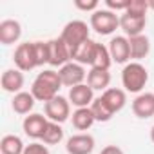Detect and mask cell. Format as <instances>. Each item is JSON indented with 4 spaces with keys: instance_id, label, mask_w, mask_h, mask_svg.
<instances>
[{
    "instance_id": "8fae6325",
    "label": "cell",
    "mask_w": 154,
    "mask_h": 154,
    "mask_svg": "<svg viewBox=\"0 0 154 154\" xmlns=\"http://www.w3.org/2000/svg\"><path fill=\"white\" fill-rule=\"evenodd\" d=\"M107 47H109V53H111L112 62H116V63H125V65L131 62V45H129V38H127L125 35H122V36H112Z\"/></svg>"
},
{
    "instance_id": "5bb4252c",
    "label": "cell",
    "mask_w": 154,
    "mask_h": 154,
    "mask_svg": "<svg viewBox=\"0 0 154 154\" xmlns=\"http://www.w3.org/2000/svg\"><path fill=\"white\" fill-rule=\"evenodd\" d=\"M132 112L140 120H147L154 116V93H141L132 100Z\"/></svg>"
},
{
    "instance_id": "277c9868",
    "label": "cell",
    "mask_w": 154,
    "mask_h": 154,
    "mask_svg": "<svg viewBox=\"0 0 154 154\" xmlns=\"http://www.w3.org/2000/svg\"><path fill=\"white\" fill-rule=\"evenodd\" d=\"M89 26L93 31H96L98 35L102 36H107V35H112L118 27H120V17L109 9H96L91 18H89Z\"/></svg>"
},
{
    "instance_id": "484cf974",
    "label": "cell",
    "mask_w": 154,
    "mask_h": 154,
    "mask_svg": "<svg viewBox=\"0 0 154 154\" xmlns=\"http://www.w3.org/2000/svg\"><path fill=\"white\" fill-rule=\"evenodd\" d=\"M63 140V129L60 123H54V122H49L44 136H42V143L44 145H58L60 141Z\"/></svg>"
},
{
    "instance_id": "5b68a950",
    "label": "cell",
    "mask_w": 154,
    "mask_h": 154,
    "mask_svg": "<svg viewBox=\"0 0 154 154\" xmlns=\"http://www.w3.org/2000/svg\"><path fill=\"white\" fill-rule=\"evenodd\" d=\"M44 114L49 122H54V123H63L71 118V103L67 98L63 96H54L51 102L44 103Z\"/></svg>"
},
{
    "instance_id": "4dcf8cb0",
    "label": "cell",
    "mask_w": 154,
    "mask_h": 154,
    "mask_svg": "<svg viewBox=\"0 0 154 154\" xmlns=\"http://www.w3.org/2000/svg\"><path fill=\"white\" fill-rule=\"evenodd\" d=\"M24 154H51V152H49L47 145H44V143H38V141H33V143L26 145V150H24Z\"/></svg>"
},
{
    "instance_id": "83f0119b",
    "label": "cell",
    "mask_w": 154,
    "mask_h": 154,
    "mask_svg": "<svg viewBox=\"0 0 154 154\" xmlns=\"http://www.w3.org/2000/svg\"><path fill=\"white\" fill-rule=\"evenodd\" d=\"M35 56H36V63L38 67H42L44 63L49 62V49H47V42H35Z\"/></svg>"
},
{
    "instance_id": "d6986e66",
    "label": "cell",
    "mask_w": 154,
    "mask_h": 154,
    "mask_svg": "<svg viewBox=\"0 0 154 154\" xmlns=\"http://www.w3.org/2000/svg\"><path fill=\"white\" fill-rule=\"evenodd\" d=\"M35 103H36V100H35V96L31 94V91H22V93H18V94L13 96V100H11V109H13L17 114H22V116H24V114H31Z\"/></svg>"
},
{
    "instance_id": "8992f818",
    "label": "cell",
    "mask_w": 154,
    "mask_h": 154,
    "mask_svg": "<svg viewBox=\"0 0 154 154\" xmlns=\"http://www.w3.org/2000/svg\"><path fill=\"white\" fill-rule=\"evenodd\" d=\"M58 74H60V80H62V84L65 85V87H69V89H72V87H76V85H82V84H85V80H87V71H85V65H82V63H78V62H69V63H65L63 67H60L58 69Z\"/></svg>"
},
{
    "instance_id": "1f68e13d",
    "label": "cell",
    "mask_w": 154,
    "mask_h": 154,
    "mask_svg": "<svg viewBox=\"0 0 154 154\" xmlns=\"http://www.w3.org/2000/svg\"><path fill=\"white\" fill-rule=\"evenodd\" d=\"M100 154H125V152H123L118 145H105Z\"/></svg>"
},
{
    "instance_id": "cb8c5ba5",
    "label": "cell",
    "mask_w": 154,
    "mask_h": 154,
    "mask_svg": "<svg viewBox=\"0 0 154 154\" xmlns=\"http://www.w3.org/2000/svg\"><path fill=\"white\" fill-rule=\"evenodd\" d=\"M26 145L20 136L17 134H6L0 140V152L2 154H24Z\"/></svg>"
},
{
    "instance_id": "f546056e",
    "label": "cell",
    "mask_w": 154,
    "mask_h": 154,
    "mask_svg": "<svg viewBox=\"0 0 154 154\" xmlns=\"http://www.w3.org/2000/svg\"><path fill=\"white\" fill-rule=\"evenodd\" d=\"M74 8L80 9V11H87V13H94L96 9H100V2L98 0H89V2H85V0H74Z\"/></svg>"
},
{
    "instance_id": "52a82bcc",
    "label": "cell",
    "mask_w": 154,
    "mask_h": 154,
    "mask_svg": "<svg viewBox=\"0 0 154 154\" xmlns=\"http://www.w3.org/2000/svg\"><path fill=\"white\" fill-rule=\"evenodd\" d=\"M13 62H15V67L20 69L22 72L36 69L38 63H36V56H35V42L18 44L13 53Z\"/></svg>"
},
{
    "instance_id": "3957f363",
    "label": "cell",
    "mask_w": 154,
    "mask_h": 154,
    "mask_svg": "<svg viewBox=\"0 0 154 154\" xmlns=\"http://www.w3.org/2000/svg\"><path fill=\"white\" fill-rule=\"evenodd\" d=\"M89 31H91V26H87V22H84V20H71V22H67L63 26L60 38L65 42V45L72 53L74 49H78L82 44H85L89 40Z\"/></svg>"
},
{
    "instance_id": "f1b7e54d",
    "label": "cell",
    "mask_w": 154,
    "mask_h": 154,
    "mask_svg": "<svg viewBox=\"0 0 154 154\" xmlns=\"http://www.w3.org/2000/svg\"><path fill=\"white\" fill-rule=\"evenodd\" d=\"M131 6V0H105V9L112 11V13H125L127 8Z\"/></svg>"
},
{
    "instance_id": "2e32d148",
    "label": "cell",
    "mask_w": 154,
    "mask_h": 154,
    "mask_svg": "<svg viewBox=\"0 0 154 154\" xmlns=\"http://www.w3.org/2000/svg\"><path fill=\"white\" fill-rule=\"evenodd\" d=\"M147 26V17H131V15H120V29L127 38L143 35V29Z\"/></svg>"
},
{
    "instance_id": "4fadbf2b",
    "label": "cell",
    "mask_w": 154,
    "mask_h": 154,
    "mask_svg": "<svg viewBox=\"0 0 154 154\" xmlns=\"http://www.w3.org/2000/svg\"><path fill=\"white\" fill-rule=\"evenodd\" d=\"M69 103L74 105L76 109H84V107H91V103L94 102V91L87 85H76L72 89H69V96H67Z\"/></svg>"
},
{
    "instance_id": "9c48e42d",
    "label": "cell",
    "mask_w": 154,
    "mask_h": 154,
    "mask_svg": "<svg viewBox=\"0 0 154 154\" xmlns=\"http://www.w3.org/2000/svg\"><path fill=\"white\" fill-rule=\"evenodd\" d=\"M94 138L89 132H78L67 138L65 141V150L67 154H91L94 150Z\"/></svg>"
},
{
    "instance_id": "ac0fdd59",
    "label": "cell",
    "mask_w": 154,
    "mask_h": 154,
    "mask_svg": "<svg viewBox=\"0 0 154 154\" xmlns=\"http://www.w3.org/2000/svg\"><path fill=\"white\" fill-rule=\"evenodd\" d=\"M87 85L93 91H102L105 93L111 85V72L103 69H89L87 72Z\"/></svg>"
},
{
    "instance_id": "4316f807",
    "label": "cell",
    "mask_w": 154,
    "mask_h": 154,
    "mask_svg": "<svg viewBox=\"0 0 154 154\" xmlns=\"http://www.w3.org/2000/svg\"><path fill=\"white\" fill-rule=\"evenodd\" d=\"M149 11V2L147 0H131V6L127 8L125 15L131 17H147Z\"/></svg>"
},
{
    "instance_id": "30bf717a",
    "label": "cell",
    "mask_w": 154,
    "mask_h": 154,
    "mask_svg": "<svg viewBox=\"0 0 154 154\" xmlns=\"http://www.w3.org/2000/svg\"><path fill=\"white\" fill-rule=\"evenodd\" d=\"M47 125H49V120L45 118V114H40V112H31L22 122V129L26 136H29L31 140H42Z\"/></svg>"
},
{
    "instance_id": "ba28073f",
    "label": "cell",
    "mask_w": 154,
    "mask_h": 154,
    "mask_svg": "<svg viewBox=\"0 0 154 154\" xmlns=\"http://www.w3.org/2000/svg\"><path fill=\"white\" fill-rule=\"evenodd\" d=\"M47 49H49V65L51 67H63L65 63H69L72 58H71V51L69 47L65 45V42L58 36V38H53V40H47Z\"/></svg>"
},
{
    "instance_id": "7402d4cb",
    "label": "cell",
    "mask_w": 154,
    "mask_h": 154,
    "mask_svg": "<svg viewBox=\"0 0 154 154\" xmlns=\"http://www.w3.org/2000/svg\"><path fill=\"white\" fill-rule=\"evenodd\" d=\"M112 63V58H111V53H109V47L96 42V47H94V54H93V62H91V69H103V71H109Z\"/></svg>"
},
{
    "instance_id": "603a6c76",
    "label": "cell",
    "mask_w": 154,
    "mask_h": 154,
    "mask_svg": "<svg viewBox=\"0 0 154 154\" xmlns=\"http://www.w3.org/2000/svg\"><path fill=\"white\" fill-rule=\"evenodd\" d=\"M94 47H96V42L89 38L85 44H82L78 49H74V51L71 53L72 62H78V63H82V65H89V67H91L93 54H94Z\"/></svg>"
},
{
    "instance_id": "9a60e30c",
    "label": "cell",
    "mask_w": 154,
    "mask_h": 154,
    "mask_svg": "<svg viewBox=\"0 0 154 154\" xmlns=\"http://www.w3.org/2000/svg\"><path fill=\"white\" fill-rule=\"evenodd\" d=\"M22 38V26L18 20L6 18L0 22V44L2 45H13Z\"/></svg>"
},
{
    "instance_id": "6da1fadb",
    "label": "cell",
    "mask_w": 154,
    "mask_h": 154,
    "mask_svg": "<svg viewBox=\"0 0 154 154\" xmlns=\"http://www.w3.org/2000/svg\"><path fill=\"white\" fill-rule=\"evenodd\" d=\"M63 87L60 74L54 69H44L42 72L36 74L35 82L31 84V94L35 96L36 102H51L54 96H58V91Z\"/></svg>"
},
{
    "instance_id": "d6a6232c",
    "label": "cell",
    "mask_w": 154,
    "mask_h": 154,
    "mask_svg": "<svg viewBox=\"0 0 154 154\" xmlns=\"http://www.w3.org/2000/svg\"><path fill=\"white\" fill-rule=\"evenodd\" d=\"M150 141H152V143H154V125H152V127H150Z\"/></svg>"
},
{
    "instance_id": "ffe728a7",
    "label": "cell",
    "mask_w": 154,
    "mask_h": 154,
    "mask_svg": "<svg viewBox=\"0 0 154 154\" xmlns=\"http://www.w3.org/2000/svg\"><path fill=\"white\" fill-rule=\"evenodd\" d=\"M94 116H93V111L91 107H84V109H76L72 111L71 114V123L76 131H89L93 125H94Z\"/></svg>"
},
{
    "instance_id": "e0dca14e",
    "label": "cell",
    "mask_w": 154,
    "mask_h": 154,
    "mask_svg": "<svg viewBox=\"0 0 154 154\" xmlns=\"http://www.w3.org/2000/svg\"><path fill=\"white\" fill-rule=\"evenodd\" d=\"M129 45H131V60L132 62H140V60L147 58L150 53V40L147 35L129 38Z\"/></svg>"
},
{
    "instance_id": "d4e9b609",
    "label": "cell",
    "mask_w": 154,
    "mask_h": 154,
    "mask_svg": "<svg viewBox=\"0 0 154 154\" xmlns=\"http://www.w3.org/2000/svg\"><path fill=\"white\" fill-rule=\"evenodd\" d=\"M91 111H93V116H94V120H96V122H102V123L109 122V120L114 116L112 109L107 105V102H105L102 96L94 98V102L91 103Z\"/></svg>"
},
{
    "instance_id": "44dd1931",
    "label": "cell",
    "mask_w": 154,
    "mask_h": 154,
    "mask_svg": "<svg viewBox=\"0 0 154 154\" xmlns=\"http://www.w3.org/2000/svg\"><path fill=\"white\" fill-rule=\"evenodd\" d=\"M102 98L107 102V105L112 109V112H120L125 103H127V93L123 89H118V87H109L105 93H102Z\"/></svg>"
},
{
    "instance_id": "7a4b0ae2",
    "label": "cell",
    "mask_w": 154,
    "mask_h": 154,
    "mask_svg": "<svg viewBox=\"0 0 154 154\" xmlns=\"http://www.w3.org/2000/svg\"><path fill=\"white\" fill-rule=\"evenodd\" d=\"M149 82V71L141 62H129L122 71V85L125 93L141 94Z\"/></svg>"
},
{
    "instance_id": "7c38bea8",
    "label": "cell",
    "mask_w": 154,
    "mask_h": 154,
    "mask_svg": "<svg viewBox=\"0 0 154 154\" xmlns=\"http://www.w3.org/2000/svg\"><path fill=\"white\" fill-rule=\"evenodd\" d=\"M26 84V78H24V72L17 67L13 69H6L2 72V78H0V85H2V89L9 94H18L22 93V87Z\"/></svg>"
},
{
    "instance_id": "836d02e7",
    "label": "cell",
    "mask_w": 154,
    "mask_h": 154,
    "mask_svg": "<svg viewBox=\"0 0 154 154\" xmlns=\"http://www.w3.org/2000/svg\"><path fill=\"white\" fill-rule=\"evenodd\" d=\"M147 2H149V9L154 11V0H147Z\"/></svg>"
}]
</instances>
